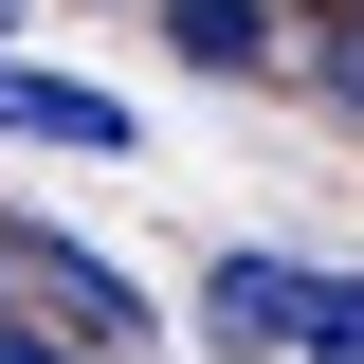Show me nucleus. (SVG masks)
Instances as JSON below:
<instances>
[{"label":"nucleus","instance_id":"obj_1","mask_svg":"<svg viewBox=\"0 0 364 364\" xmlns=\"http://www.w3.org/2000/svg\"><path fill=\"white\" fill-rule=\"evenodd\" d=\"M0 273H18V291H37V310L73 328V346H109V364L146 346V291H128L109 255H91V237H55V219H0Z\"/></svg>","mask_w":364,"mask_h":364},{"label":"nucleus","instance_id":"obj_2","mask_svg":"<svg viewBox=\"0 0 364 364\" xmlns=\"http://www.w3.org/2000/svg\"><path fill=\"white\" fill-rule=\"evenodd\" d=\"M200 346H219V364L310 346V273H291V255H200Z\"/></svg>","mask_w":364,"mask_h":364},{"label":"nucleus","instance_id":"obj_3","mask_svg":"<svg viewBox=\"0 0 364 364\" xmlns=\"http://www.w3.org/2000/svg\"><path fill=\"white\" fill-rule=\"evenodd\" d=\"M0 128L18 146H91V164H128V91H91V73H18V55H0Z\"/></svg>","mask_w":364,"mask_h":364},{"label":"nucleus","instance_id":"obj_4","mask_svg":"<svg viewBox=\"0 0 364 364\" xmlns=\"http://www.w3.org/2000/svg\"><path fill=\"white\" fill-rule=\"evenodd\" d=\"M164 37L200 55V73H255V55H273V18H255V0H164Z\"/></svg>","mask_w":364,"mask_h":364},{"label":"nucleus","instance_id":"obj_5","mask_svg":"<svg viewBox=\"0 0 364 364\" xmlns=\"http://www.w3.org/2000/svg\"><path fill=\"white\" fill-rule=\"evenodd\" d=\"M291 364H364V273H310V346Z\"/></svg>","mask_w":364,"mask_h":364},{"label":"nucleus","instance_id":"obj_6","mask_svg":"<svg viewBox=\"0 0 364 364\" xmlns=\"http://www.w3.org/2000/svg\"><path fill=\"white\" fill-rule=\"evenodd\" d=\"M0 364H109V346H73V328H55V310H37V328L0 310Z\"/></svg>","mask_w":364,"mask_h":364},{"label":"nucleus","instance_id":"obj_7","mask_svg":"<svg viewBox=\"0 0 364 364\" xmlns=\"http://www.w3.org/2000/svg\"><path fill=\"white\" fill-rule=\"evenodd\" d=\"M328 91H346V109H364V0H346V18H328Z\"/></svg>","mask_w":364,"mask_h":364},{"label":"nucleus","instance_id":"obj_8","mask_svg":"<svg viewBox=\"0 0 364 364\" xmlns=\"http://www.w3.org/2000/svg\"><path fill=\"white\" fill-rule=\"evenodd\" d=\"M0 37H18V0H0Z\"/></svg>","mask_w":364,"mask_h":364}]
</instances>
